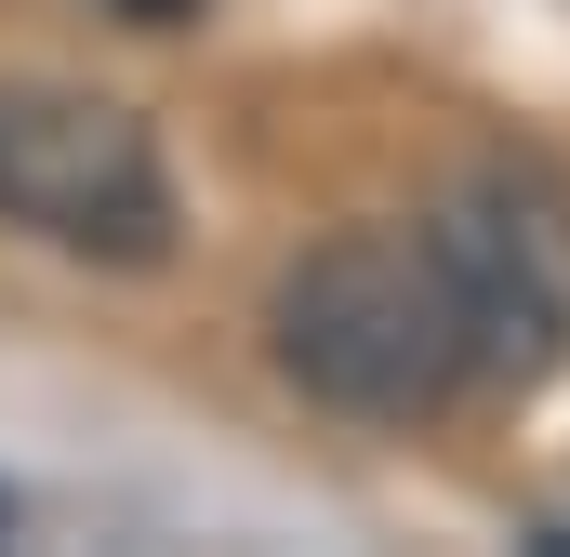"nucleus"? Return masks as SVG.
<instances>
[{"label":"nucleus","mask_w":570,"mask_h":557,"mask_svg":"<svg viewBox=\"0 0 570 557\" xmlns=\"http://www.w3.org/2000/svg\"><path fill=\"white\" fill-rule=\"evenodd\" d=\"M266 345L318 412L358 424H425L478 385V332L425 226H332L318 253H292L266 292Z\"/></svg>","instance_id":"obj_1"},{"label":"nucleus","mask_w":570,"mask_h":557,"mask_svg":"<svg viewBox=\"0 0 570 557\" xmlns=\"http://www.w3.org/2000/svg\"><path fill=\"white\" fill-rule=\"evenodd\" d=\"M0 226L80 266L173 253V159L120 94L80 80H0Z\"/></svg>","instance_id":"obj_2"},{"label":"nucleus","mask_w":570,"mask_h":557,"mask_svg":"<svg viewBox=\"0 0 570 557\" xmlns=\"http://www.w3.org/2000/svg\"><path fill=\"white\" fill-rule=\"evenodd\" d=\"M438 266L464 292V332H478V385H544L570 359V213L531 173H464L425 213Z\"/></svg>","instance_id":"obj_3"},{"label":"nucleus","mask_w":570,"mask_h":557,"mask_svg":"<svg viewBox=\"0 0 570 557\" xmlns=\"http://www.w3.org/2000/svg\"><path fill=\"white\" fill-rule=\"evenodd\" d=\"M94 13H120V27H186L199 0H94Z\"/></svg>","instance_id":"obj_4"}]
</instances>
